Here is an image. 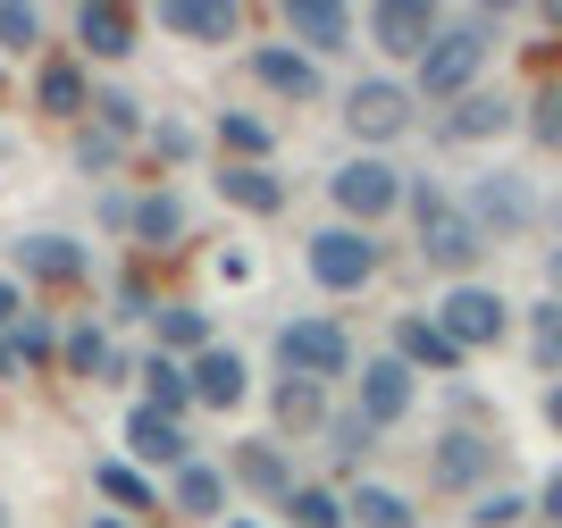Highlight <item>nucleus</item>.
I'll list each match as a JSON object with an SVG mask.
<instances>
[{
	"mask_svg": "<svg viewBox=\"0 0 562 528\" xmlns=\"http://www.w3.org/2000/svg\"><path fill=\"white\" fill-rule=\"evenodd\" d=\"M403 202H412V227H420V260H437V269H470V260L487 252V235L470 227V210L453 202L446 184H403Z\"/></svg>",
	"mask_w": 562,
	"mask_h": 528,
	"instance_id": "f257e3e1",
	"label": "nucleus"
},
{
	"mask_svg": "<svg viewBox=\"0 0 562 528\" xmlns=\"http://www.w3.org/2000/svg\"><path fill=\"white\" fill-rule=\"evenodd\" d=\"M487 18H470V25H453V34H437V43L420 50V92L428 101H462L470 85H479V68H487Z\"/></svg>",
	"mask_w": 562,
	"mask_h": 528,
	"instance_id": "f03ea898",
	"label": "nucleus"
},
{
	"mask_svg": "<svg viewBox=\"0 0 562 528\" xmlns=\"http://www.w3.org/2000/svg\"><path fill=\"white\" fill-rule=\"evenodd\" d=\"M278 361H285V378L328 386V378H352V336L336 319H285L278 327Z\"/></svg>",
	"mask_w": 562,
	"mask_h": 528,
	"instance_id": "7ed1b4c3",
	"label": "nucleus"
},
{
	"mask_svg": "<svg viewBox=\"0 0 562 528\" xmlns=\"http://www.w3.org/2000/svg\"><path fill=\"white\" fill-rule=\"evenodd\" d=\"M328 202L345 210V227L370 235L386 210H403V168H386L378 151H361V160H345V168L328 177Z\"/></svg>",
	"mask_w": 562,
	"mask_h": 528,
	"instance_id": "20e7f679",
	"label": "nucleus"
},
{
	"mask_svg": "<svg viewBox=\"0 0 562 528\" xmlns=\"http://www.w3.org/2000/svg\"><path fill=\"white\" fill-rule=\"evenodd\" d=\"M437 336H446L453 352H487V345H504V327H513V302L495 294V285H453L437 311Z\"/></svg>",
	"mask_w": 562,
	"mask_h": 528,
	"instance_id": "39448f33",
	"label": "nucleus"
},
{
	"mask_svg": "<svg viewBox=\"0 0 562 528\" xmlns=\"http://www.w3.org/2000/svg\"><path fill=\"white\" fill-rule=\"evenodd\" d=\"M303 269H311V285H328V294H361L378 277V244L361 227H319L303 244Z\"/></svg>",
	"mask_w": 562,
	"mask_h": 528,
	"instance_id": "423d86ee",
	"label": "nucleus"
},
{
	"mask_svg": "<svg viewBox=\"0 0 562 528\" xmlns=\"http://www.w3.org/2000/svg\"><path fill=\"white\" fill-rule=\"evenodd\" d=\"M345 126H352L361 143H395L403 126H412V92H403V85H386V76L352 85V92H345Z\"/></svg>",
	"mask_w": 562,
	"mask_h": 528,
	"instance_id": "0eeeda50",
	"label": "nucleus"
},
{
	"mask_svg": "<svg viewBox=\"0 0 562 528\" xmlns=\"http://www.w3.org/2000/svg\"><path fill=\"white\" fill-rule=\"evenodd\" d=\"M437 34H446V25H437V9H428V0H378V9H370V43L395 50V59H420Z\"/></svg>",
	"mask_w": 562,
	"mask_h": 528,
	"instance_id": "6e6552de",
	"label": "nucleus"
},
{
	"mask_svg": "<svg viewBox=\"0 0 562 528\" xmlns=\"http://www.w3.org/2000/svg\"><path fill=\"white\" fill-rule=\"evenodd\" d=\"M186 386H193V403L202 412H235L244 394H252V369L235 361L227 345H211V352H193V369H186Z\"/></svg>",
	"mask_w": 562,
	"mask_h": 528,
	"instance_id": "1a4fd4ad",
	"label": "nucleus"
},
{
	"mask_svg": "<svg viewBox=\"0 0 562 528\" xmlns=\"http://www.w3.org/2000/svg\"><path fill=\"white\" fill-rule=\"evenodd\" d=\"M352 25H361V18H352L345 0H285V34L303 43V59H311V50H345Z\"/></svg>",
	"mask_w": 562,
	"mask_h": 528,
	"instance_id": "9d476101",
	"label": "nucleus"
},
{
	"mask_svg": "<svg viewBox=\"0 0 562 528\" xmlns=\"http://www.w3.org/2000/svg\"><path fill=\"white\" fill-rule=\"evenodd\" d=\"M412 369L395 361V352H386V361H361V419H370V428H395L403 412H412Z\"/></svg>",
	"mask_w": 562,
	"mask_h": 528,
	"instance_id": "9b49d317",
	"label": "nucleus"
},
{
	"mask_svg": "<svg viewBox=\"0 0 562 528\" xmlns=\"http://www.w3.org/2000/svg\"><path fill=\"white\" fill-rule=\"evenodd\" d=\"M395 361L412 369V378H420V369H428V378H453V369H462V352H453L446 336H437V319L403 311V319H395Z\"/></svg>",
	"mask_w": 562,
	"mask_h": 528,
	"instance_id": "f8f14e48",
	"label": "nucleus"
},
{
	"mask_svg": "<svg viewBox=\"0 0 562 528\" xmlns=\"http://www.w3.org/2000/svg\"><path fill=\"white\" fill-rule=\"evenodd\" d=\"M470 227H479V235H520V227H529V193H520V184L513 177H479V184H470Z\"/></svg>",
	"mask_w": 562,
	"mask_h": 528,
	"instance_id": "ddd939ff",
	"label": "nucleus"
},
{
	"mask_svg": "<svg viewBox=\"0 0 562 528\" xmlns=\"http://www.w3.org/2000/svg\"><path fill=\"white\" fill-rule=\"evenodd\" d=\"M252 76H260V92H278V101H319V68H311L294 43L252 50Z\"/></svg>",
	"mask_w": 562,
	"mask_h": 528,
	"instance_id": "4468645a",
	"label": "nucleus"
},
{
	"mask_svg": "<svg viewBox=\"0 0 562 528\" xmlns=\"http://www.w3.org/2000/svg\"><path fill=\"white\" fill-rule=\"evenodd\" d=\"M126 445H135V461H177V470L193 461V445H186V419L151 412V403H135V412H126Z\"/></svg>",
	"mask_w": 562,
	"mask_h": 528,
	"instance_id": "2eb2a0df",
	"label": "nucleus"
},
{
	"mask_svg": "<svg viewBox=\"0 0 562 528\" xmlns=\"http://www.w3.org/2000/svg\"><path fill=\"white\" fill-rule=\"evenodd\" d=\"M18 269L25 277H43V285H85V244H68V235H25L18 244Z\"/></svg>",
	"mask_w": 562,
	"mask_h": 528,
	"instance_id": "dca6fc26",
	"label": "nucleus"
},
{
	"mask_svg": "<svg viewBox=\"0 0 562 528\" xmlns=\"http://www.w3.org/2000/svg\"><path fill=\"white\" fill-rule=\"evenodd\" d=\"M218 202L252 210V218H278L285 210V177H269V168H252V160H227L218 168Z\"/></svg>",
	"mask_w": 562,
	"mask_h": 528,
	"instance_id": "f3484780",
	"label": "nucleus"
},
{
	"mask_svg": "<svg viewBox=\"0 0 562 528\" xmlns=\"http://www.w3.org/2000/svg\"><path fill=\"white\" fill-rule=\"evenodd\" d=\"M76 43L93 50V59H126V50H135V9L85 0V9H76Z\"/></svg>",
	"mask_w": 562,
	"mask_h": 528,
	"instance_id": "a211bd4d",
	"label": "nucleus"
},
{
	"mask_svg": "<svg viewBox=\"0 0 562 528\" xmlns=\"http://www.w3.org/2000/svg\"><path fill=\"white\" fill-rule=\"evenodd\" d=\"M487 470H495V445L479 428H446L437 437V486H479Z\"/></svg>",
	"mask_w": 562,
	"mask_h": 528,
	"instance_id": "6ab92c4d",
	"label": "nucleus"
},
{
	"mask_svg": "<svg viewBox=\"0 0 562 528\" xmlns=\"http://www.w3.org/2000/svg\"><path fill=\"white\" fill-rule=\"evenodd\" d=\"M160 25L186 43H235V0H160Z\"/></svg>",
	"mask_w": 562,
	"mask_h": 528,
	"instance_id": "aec40b11",
	"label": "nucleus"
},
{
	"mask_svg": "<svg viewBox=\"0 0 562 528\" xmlns=\"http://www.w3.org/2000/svg\"><path fill=\"white\" fill-rule=\"evenodd\" d=\"M34 101H43L50 117H85L93 110V85H85V68L59 50V59H43V76H34Z\"/></svg>",
	"mask_w": 562,
	"mask_h": 528,
	"instance_id": "412c9836",
	"label": "nucleus"
},
{
	"mask_svg": "<svg viewBox=\"0 0 562 528\" xmlns=\"http://www.w3.org/2000/svg\"><path fill=\"white\" fill-rule=\"evenodd\" d=\"M117 218H126L135 244H151V252H168V244L186 235V202H177V193H143V202H126Z\"/></svg>",
	"mask_w": 562,
	"mask_h": 528,
	"instance_id": "4be33fe9",
	"label": "nucleus"
},
{
	"mask_svg": "<svg viewBox=\"0 0 562 528\" xmlns=\"http://www.w3.org/2000/svg\"><path fill=\"white\" fill-rule=\"evenodd\" d=\"M504 126H513V101H495V92H462L446 110V143H487Z\"/></svg>",
	"mask_w": 562,
	"mask_h": 528,
	"instance_id": "5701e85b",
	"label": "nucleus"
},
{
	"mask_svg": "<svg viewBox=\"0 0 562 528\" xmlns=\"http://www.w3.org/2000/svg\"><path fill=\"white\" fill-rule=\"evenodd\" d=\"M135 378H143V403H151V412L186 419V403H193V386H186V361H168V352H143V361H135Z\"/></svg>",
	"mask_w": 562,
	"mask_h": 528,
	"instance_id": "b1692460",
	"label": "nucleus"
},
{
	"mask_svg": "<svg viewBox=\"0 0 562 528\" xmlns=\"http://www.w3.org/2000/svg\"><path fill=\"white\" fill-rule=\"evenodd\" d=\"M235 479L252 486V495H269V504H285V495H294V470H285L278 445H235Z\"/></svg>",
	"mask_w": 562,
	"mask_h": 528,
	"instance_id": "393cba45",
	"label": "nucleus"
},
{
	"mask_svg": "<svg viewBox=\"0 0 562 528\" xmlns=\"http://www.w3.org/2000/svg\"><path fill=\"white\" fill-rule=\"evenodd\" d=\"M151 327H160V352H168V361H177V352H211V311H193V302H160Z\"/></svg>",
	"mask_w": 562,
	"mask_h": 528,
	"instance_id": "a878e982",
	"label": "nucleus"
},
{
	"mask_svg": "<svg viewBox=\"0 0 562 528\" xmlns=\"http://www.w3.org/2000/svg\"><path fill=\"white\" fill-rule=\"evenodd\" d=\"M218 143H227V160H252V168H269V151H278L269 117H252V110H227V117H218Z\"/></svg>",
	"mask_w": 562,
	"mask_h": 528,
	"instance_id": "bb28decb",
	"label": "nucleus"
},
{
	"mask_svg": "<svg viewBox=\"0 0 562 528\" xmlns=\"http://www.w3.org/2000/svg\"><path fill=\"white\" fill-rule=\"evenodd\" d=\"M177 512H193V520H218V512H227V479H218L211 461H186V470H177Z\"/></svg>",
	"mask_w": 562,
	"mask_h": 528,
	"instance_id": "cd10ccee",
	"label": "nucleus"
},
{
	"mask_svg": "<svg viewBox=\"0 0 562 528\" xmlns=\"http://www.w3.org/2000/svg\"><path fill=\"white\" fill-rule=\"evenodd\" d=\"M93 486H101V504H110V512H151V504H160V495H151V479H143L135 461H101Z\"/></svg>",
	"mask_w": 562,
	"mask_h": 528,
	"instance_id": "c85d7f7f",
	"label": "nucleus"
},
{
	"mask_svg": "<svg viewBox=\"0 0 562 528\" xmlns=\"http://www.w3.org/2000/svg\"><path fill=\"white\" fill-rule=\"evenodd\" d=\"M59 352H68V369H85V378H135V369L110 352L101 327H68V345H59Z\"/></svg>",
	"mask_w": 562,
	"mask_h": 528,
	"instance_id": "c756f323",
	"label": "nucleus"
},
{
	"mask_svg": "<svg viewBox=\"0 0 562 528\" xmlns=\"http://www.w3.org/2000/svg\"><path fill=\"white\" fill-rule=\"evenodd\" d=\"M345 520H361V528H412V504H403L395 486H352Z\"/></svg>",
	"mask_w": 562,
	"mask_h": 528,
	"instance_id": "7c9ffc66",
	"label": "nucleus"
},
{
	"mask_svg": "<svg viewBox=\"0 0 562 528\" xmlns=\"http://www.w3.org/2000/svg\"><path fill=\"white\" fill-rule=\"evenodd\" d=\"M319 412H328V386L278 378V428H319Z\"/></svg>",
	"mask_w": 562,
	"mask_h": 528,
	"instance_id": "2f4dec72",
	"label": "nucleus"
},
{
	"mask_svg": "<svg viewBox=\"0 0 562 528\" xmlns=\"http://www.w3.org/2000/svg\"><path fill=\"white\" fill-rule=\"evenodd\" d=\"M285 512H294V528H352L345 504H336L328 486H294V495H285Z\"/></svg>",
	"mask_w": 562,
	"mask_h": 528,
	"instance_id": "473e14b6",
	"label": "nucleus"
},
{
	"mask_svg": "<svg viewBox=\"0 0 562 528\" xmlns=\"http://www.w3.org/2000/svg\"><path fill=\"white\" fill-rule=\"evenodd\" d=\"M34 34H43V18L25 0H0V50H34Z\"/></svg>",
	"mask_w": 562,
	"mask_h": 528,
	"instance_id": "72a5a7b5",
	"label": "nucleus"
},
{
	"mask_svg": "<svg viewBox=\"0 0 562 528\" xmlns=\"http://www.w3.org/2000/svg\"><path fill=\"white\" fill-rule=\"evenodd\" d=\"M93 110H101V126H110V143H126V135H143V110H135V92H101Z\"/></svg>",
	"mask_w": 562,
	"mask_h": 528,
	"instance_id": "f704fd0d",
	"label": "nucleus"
},
{
	"mask_svg": "<svg viewBox=\"0 0 562 528\" xmlns=\"http://www.w3.org/2000/svg\"><path fill=\"white\" fill-rule=\"evenodd\" d=\"M520 512H529V504H520V495H504V486H495V495H479V504H470V528H513Z\"/></svg>",
	"mask_w": 562,
	"mask_h": 528,
	"instance_id": "c9c22d12",
	"label": "nucleus"
},
{
	"mask_svg": "<svg viewBox=\"0 0 562 528\" xmlns=\"http://www.w3.org/2000/svg\"><path fill=\"white\" fill-rule=\"evenodd\" d=\"M529 126H538V143H554V151H562V85L538 92V117H529Z\"/></svg>",
	"mask_w": 562,
	"mask_h": 528,
	"instance_id": "e433bc0d",
	"label": "nucleus"
},
{
	"mask_svg": "<svg viewBox=\"0 0 562 528\" xmlns=\"http://www.w3.org/2000/svg\"><path fill=\"white\" fill-rule=\"evenodd\" d=\"M328 437H336V453H370V437H378V428H370V419H361V412H345V419H336V428H328Z\"/></svg>",
	"mask_w": 562,
	"mask_h": 528,
	"instance_id": "4c0bfd02",
	"label": "nucleus"
},
{
	"mask_svg": "<svg viewBox=\"0 0 562 528\" xmlns=\"http://www.w3.org/2000/svg\"><path fill=\"white\" fill-rule=\"evenodd\" d=\"M9 345H18V369H25V361H50V327L18 319V336H9Z\"/></svg>",
	"mask_w": 562,
	"mask_h": 528,
	"instance_id": "58836bf2",
	"label": "nucleus"
},
{
	"mask_svg": "<svg viewBox=\"0 0 562 528\" xmlns=\"http://www.w3.org/2000/svg\"><path fill=\"white\" fill-rule=\"evenodd\" d=\"M538 352H546V361H562V302H554V311H538Z\"/></svg>",
	"mask_w": 562,
	"mask_h": 528,
	"instance_id": "ea45409f",
	"label": "nucleus"
},
{
	"mask_svg": "<svg viewBox=\"0 0 562 528\" xmlns=\"http://www.w3.org/2000/svg\"><path fill=\"white\" fill-rule=\"evenodd\" d=\"M151 143H160V160H186V151H193L186 126H151Z\"/></svg>",
	"mask_w": 562,
	"mask_h": 528,
	"instance_id": "a19ab883",
	"label": "nucleus"
},
{
	"mask_svg": "<svg viewBox=\"0 0 562 528\" xmlns=\"http://www.w3.org/2000/svg\"><path fill=\"white\" fill-rule=\"evenodd\" d=\"M25 319V294H18V285H9V277H0V336H9V327H18Z\"/></svg>",
	"mask_w": 562,
	"mask_h": 528,
	"instance_id": "79ce46f5",
	"label": "nucleus"
},
{
	"mask_svg": "<svg viewBox=\"0 0 562 528\" xmlns=\"http://www.w3.org/2000/svg\"><path fill=\"white\" fill-rule=\"evenodd\" d=\"M538 512H546V520H554V528H562V470H554V479H546V486H538Z\"/></svg>",
	"mask_w": 562,
	"mask_h": 528,
	"instance_id": "37998d69",
	"label": "nucleus"
},
{
	"mask_svg": "<svg viewBox=\"0 0 562 528\" xmlns=\"http://www.w3.org/2000/svg\"><path fill=\"white\" fill-rule=\"evenodd\" d=\"M546 419H554V428H562V378H554V386H546Z\"/></svg>",
	"mask_w": 562,
	"mask_h": 528,
	"instance_id": "c03bdc74",
	"label": "nucleus"
},
{
	"mask_svg": "<svg viewBox=\"0 0 562 528\" xmlns=\"http://www.w3.org/2000/svg\"><path fill=\"white\" fill-rule=\"evenodd\" d=\"M0 378H18V345L9 336H0Z\"/></svg>",
	"mask_w": 562,
	"mask_h": 528,
	"instance_id": "a18cd8bd",
	"label": "nucleus"
},
{
	"mask_svg": "<svg viewBox=\"0 0 562 528\" xmlns=\"http://www.w3.org/2000/svg\"><path fill=\"white\" fill-rule=\"evenodd\" d=\"M546 277H554V294H562V252H554V260H546Z\"/></svg>",
	"mask_w": 562,
	"mask_h": 528,
	"instance_id": "49530a36",
	"label": "nucleus"
},
{
	"mask_svg": "<svg viewBox=\"0 0 562 528\" xmlns=\"http://www.w3.org/2000/svg\"><path fill=\"white\" fill-rule=\"evenodd\" d=\"M227 528H260V520H227Z\"/></svg>",
	"mask_w": 562,
	"mask_h": 528,
	"instance_id": "de8ad7c7",
	"label": "nucleus"
},
{
	"mask_svg": "<svg viewBox=\"0 0 562 528\" xmlns=\"http://www.w3.org/2000/svg\"><path fill=\"white\" fill-rule=\"evenodd\" d=\"M93 528H126V520H93Z\"/></svg>",
	"mask_w": 562,
	"mask_h": 528,
	"instance_id": "09e8293b",
	"label": "nucleus"
},
{
	"mask_svg": "<svg viewBox=\"0 0 562 528\" xmlns=\"http://www.w3.org/2000/svg\"><path fill=\"white\" fill-rule=\"evenodd\" d=\"M0 528H9V512H0Z\"/></svg>",
	"mask_w": 562,
	"mask_h": 528,
	"instance_id": "8fccbe9b",
	"label": "nucleus"
}]
</instances>
